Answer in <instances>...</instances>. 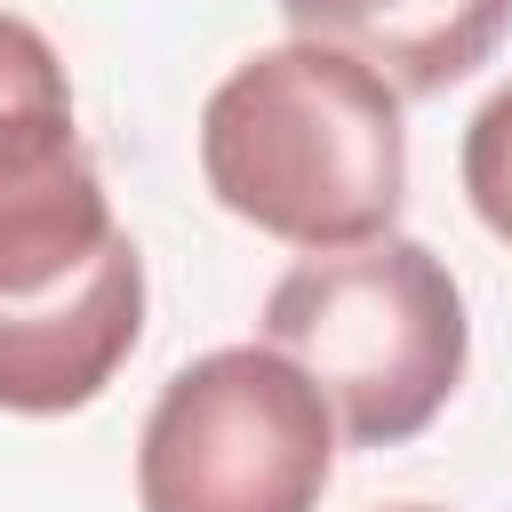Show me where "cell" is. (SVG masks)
I'll return each mask as SVG.
<instances>
[{
    "instance_id": "cell-2",
    "label": "cell",
    "mask_w": 512,
    "mask_h": 512,
    "mask_svg": "<svg viewBox=\"0 0 512 512\" xmlns=\"http://www.w3.org/2000/svg\"><path fill=\"white\" fill-rule=\"evenodd\" d=\"M264 344L320 384L352 448H400L464 384L472 328L456 272L424 240L376 232L360 248H312L280 272L264 296Z\"/></svg>"
},
{
    "instance_id": "cell-3",
    "label": "cell",
    "mask_w": 512,
    "mask_h": 512,
    "mask_svg": "<svg viewBox=\"0 0 512 512\" xmlns=\"http://www.w3.org/2000/svg\"><path fill=\"white\" fill-rule=\"evenodd\" d=\"M336 472V408L272 344L176 368L136 440L144 512H312Z\"/></svg>"
},
{
    "instance_id": "cell-4",
    "label": "cell",
    "mask_w": 512,
    "mask_h": 512,
    "mask_svg": "<svg viewBox=\"0 0 512 512\" xmlns=\"http://www.w3.org/2000/svg\"><path fill=\"white\" fill-rule=\"evenodd\" d=\"M144 336V256L120 232L88 272L48 296L0 304V408L8 416H72L88 408Z\"/></svg>"
},
{
    "instance_id": "cell-1",
    "label": "cell",
    "mask_w": 512,
    "mask_h": 512,
    "mask_svg": "<svg viewBox=\"0 0 512 512\" xmlns=\"http://www.w3.org/2000/svg\"><path fill=\"white\" fill-rule=\"evenodd\" d=\"M200 176L288 248H360L408 200L400 88L320 40L256 48L200 112Z\"/></svg>"
},
{
    "instance_id": "cell-6",
    "label": "cell",
    "mask_w": 512,
    "mask_h": 512,
    "mask_svg": "<svg viewBox=\"0 0 512 512\" xmlns=\"http://www.w3.org/2000/svg\"><path fill=\"white\" fill-rule=\"evenodd\" d=\"M88 144L72 128V80L48 48L40 24L0 16V192L40 184L56 168H72Z\"/></svg>"
},
{
    "instance_id": "cell-5",
    "label": "cell",
    "mask_w": 512,
    "mask_h": 512,
    "mask_svg": "<svg viewBox=\"0 0 512 512\" xmlns=\"http://www.w3.org/2000/svg\"><path fill=\"white\" fill-rule=\"evenodd\" d=\"M296 40L344 48L400 96H440L480 72L512 24V0H280Z\"/></svg>"
},
{
    "instance_id": "cell-7",
    "label": "cell",
    "mask_w": 512,
    "mask_h": 512,
    "mask_svg": "<svg viewBox=\"0 0 512 512\" xmlns=\"http://www.w3.org/2000/svg\"><path fill=\"white\" fill-rule=\"evenodd\" d=\"M464 192L480 208V224L512 248V80L472 112L464 128Z\"/></svg>"
},
{
    "instance_id": "cell-8",
    "label": "cell",
    "mask_w": 512,
    "mask_h": 512,
    "mask_svg": "<svg viewBox=\"0 0 512 512\" xmlns=\"http://www.w3.org/2000/svg\"><path fill=\"white\" fill-rule=\"evenodd\" d=\"M392 512H440V504H392Z\"/></svg>"
}]
</instances>
